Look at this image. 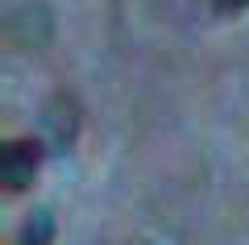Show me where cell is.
<instances>
[{
    "instance_id": "obj_1",
    "label": "cell",
    "mask_w": 249,
    "mask_h": 245,
    "mask_svg": "<svg viewBox=\"0 0 249 245\" xmlns=\"http://www.w3.org/2000/svg\"><path fill=\"white\" fill-rule=\"evenodd\" d=\"M42 154L46 146H37L34 137H17V141H4L0 146V179L9 191H25L34 183L37 167H42Z\"/></svg>"
},
{
    "instance_id": "obj_2",
    "label": "cell",
    "mask_w": 249,
    "mask_h": 245,
    "mask_svg": "<svg viewBox=\"0 0 249 245\" xmlns=\"http://www.w3.org/2000/svg\"><path fill=\"white\" fill-rule=\"evenodd\" d=\"M42 133H46V150H54V154H62V150L79 137V108H75L71 96H54L46 104Z\"/></svg>"
},
{
    "instance_id": "obj_3",
    "label": "cell",
    "mask_w": 249,
    "mask_h": 245,
    "mask_svg": "<svg viewBox=\"0 0 249 245\" xmlns=\"http://www.w3.org/2000/svg\"><path fill=\"white\" fill-rule=\"evenodd\" d=\"M50 241H54V216L50 212H34L25 220V228H21L17 245H50Z\"/></svg>"
},
{
    "instance_id": "obj_4",
    "label": "cell",
    "mask_w": 249,
    "mask_h": 245,
    "mask_svg": "<svg viewBox=\"0 0 249 245\" xmlns=\"http://www.w3.org/2000/svg\"><path fill=\"white\" fill-rule=\"evenodd\" d=\"M212 9L220 13V17H232V13H245L249 0H212Z\"/></svg>"
}]
</instances>
